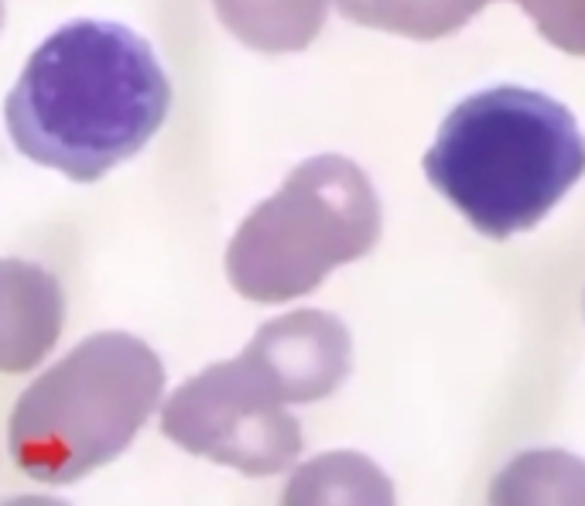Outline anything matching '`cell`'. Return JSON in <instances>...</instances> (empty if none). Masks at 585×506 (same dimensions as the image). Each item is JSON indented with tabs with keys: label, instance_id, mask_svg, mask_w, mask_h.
Wrapping results in <instances>:
<instances>
[{
	"label": "cell",
	"instance_id": "6da1fadb",
	"mask_svg": "<svg viewBox=\"0 0 585 506\" xmlns=\"http://www.w3.org/2000/svg\"><path fill=\"white\" fill-rule=\"evenodd\" d=\"M172 107L154 48L117 21H69L31 52L4 103L11 141L31 162L97 182L134 157Z\"/></svg>",
	"mask_w": 585,
	"mask_h": 506
},
{
	"label": "cell",
	"instance_id": "7a4b0ae2",
	"mask_svg": "<svg viewBox=\"0 0 585 506\" xmlns=\"http://www.w3.org/2000/svg\"><path fill=\"white\" fill-rule=\"evenodd\" d=\"M424 175L483 237L538 227L585 175V138L559 100L493 86L449 110Z\"/></svg>",
	"mask_w": 585,
	"mask_h": 506
},
{
	"label": "cell",
	"instance_id": "3957f363",
	"mask_svg": "<svg viewBox=\"0 0 585 506\" xmlns=\"http://www.w3.org/2000/svg\"><path fill=\"white\" fill-rule=\"evenodd\" d=\"M165 366L131 332L82 339L31 384L8 428V446L24 476L69 486L113 462L158 410Z\"/></svg>",
	"mask_w": 585,
	"mask_h": 506
},
{
	"label": "cell",
	"instance_id": "277c9868",
	"mask_svg": "<svg viewBox=\"0 0 585 506\" xmlns=\"http://www.w3.org/2000/svg\"><path fill=\"white\" fill-rule=\"evenodd\" d=\"M380 223L369 175L343 154H316L240 223L227 250L230 284L261 305L312 295L335 267L374 250Z\"/></svg>",
	"mask_w": 585,
	"mask_h": 506
},
{
	"label": "cell",
	"instance_id": "5b68a950",
	"mask_svg": "<svg viewBox=\"0 0 585 506\" xmlns=\"http://www.w3.org/2000/svg\"><path fill=\"white\" fill-rule=\"evenodd\" d=\"M162 431L243 476L285 472L305 449L298 418L243 356L185 380L162 410Z\"/></svg>",
	"mask_w": 585,
	"mask_h": 506
},
{
	"label": "cell",
	"instance_id": "8992f818",
	"mask_svg": "<svg viewBox=\"0 0 585 506\" xmlns=\"http://www.w3.org/2000/svg\"><path fill=\"white\" fill-rule=\"evenodd\" d=\"M285 404H312L339 391L353 363L350 329L329 311L301 308L257 329L240 353Z\"/></svg>",
	"mask_w": 585,
	"mask_h": 506
},
{
	"label": "cell",
	"instance_id": "52a82bcc",
	"mask_svg": "<svg viewBox=\"0 0 585 506\" xmlns=\"http://www.w3.org/2000/svg\"><path fill=\"white\" fill-rule=\"evenodd\" d=\"M66 295L42 264L0 257V373L35 370L62 336Z\"/></svg>",
	"mask_w": 585,
	"mask_h": 506
},
{
	"label": "cell",
	"instance_id": "ba28073f",
	"mask_svg": "<svg viewBox=\"0 0 585 506\" xmlns=\"http://www.w3.org/2000/svg\"><path fill=\"white\" fill-rule=\"evenodd\" d=\"M282 506H397L387 472L360 452H325L291 472Z\"/></svg>",
	"mask_w": 585,
	"mask_h": 506
},
{
	"label": "cell",
	"instance_id": "9c48e42d",
	"mask_svg": "<svg viewBox=\"0 0 585 506\" xmlns=\"http://www.w3.org/2000/svg\"><path fill=\"white\" fill-rule=\"evenodd\" d=\"M216 14L257 52H301L325 24L332 0H212Z\"/></svg>",
	"mask_w": 585,
	"mask_h": 506
},
{
	"label": "cell",
	"instance_id": "30bf717a",
	"mask_svg": "<svg viewBox=\"0 0 585 506\" xmlns=\"http://www.w3.org/2000/svg\"><path fill=\"white\" fill-rule=\"evenodd\" d=\"M489 506H585V459L562 449L520 452L497 472Z\"/></svg>",
	"mask_w": 585,
	"mask_h": 506
},
{
	"label": "cell",
	"instance_id": "8fae6325",
	"mask_svg": "<svg viewBox=\"0 0 585 506\" xmlns=\"http://www.w3.org/2000/svg\"><path fill=\"white\" fill-rule=\"evenodd\" d=\"M332 4L363 28L435 42L470 24L493 0H332Z\"/></svg>",
	"mask_w": 585,
	"mask_h": 506
},
{
	"label": "cell",
	"instance_id": "7c38bea8",
	"mask_svg": "<svg viewBox=\"0 0 585 506\" xmlns=\"http://www.w3.org/2000/svg\"><path fill=\"white\" fill-rule=\"evenodd\" d=\"M541 35L569 55H585V0H517Z\"/></svg>",
	"mask_w": 585,
	"mask_h": 506
},
{
	"label": "cell",
	"instance_id": "4fadbf2b",
	"mask_svg": "<svg viewBox=\"0 0 585 506\" xmlns=\"http://www.w3.org/2000/svg\"><path fill=\"white\" fill-rule=\"evenodd\" d=\"M0 506H69V503L52 499V496H11V499H4Z\"/></svg>",
	"mask_w": 585,
	"mask_h": 506
},
{
	"label": "cell",
	"instance_id": "5bb4252c",
	"mask_svg": "<svg viewBox=\"0 0 585 506\" xmlns=\"http://www.w3.org/2000/svg\"><path fill=\"white\" fill-rule=\"evenodd\" d=\"M0 28H4V0H0Z\"/></svg>",
	"mask_w": 585,
	"mask_h": 506
}]
</instances>
